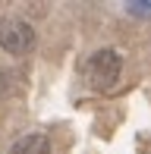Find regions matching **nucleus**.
<instances>
[{"label":"nucleus","instance_id":"1","mask_svg":"<svg viewBox=\"0 0 151 154\" xmlns=\"http://www.w3.org/2000/svg\"><path fill=\"white\" fill-rule=\"evenodd\" d=\"M120 69H123L120 54L110 51V47H101L88 57V79L98 91H110L116 85V79H120Z\"/></svg>","mask_w":151,"mask_h":154},{"label":"nucleus","instance_id":"2","mask_svg":"<svg viewBox=\"0 0 151 154\" xmlns=\"http://www.w3.org/2000/svg\"><path fill=\"white\" fill-rule=\"evenodd\" d=\"M0 47L6 54H29L35 47V29L16 16L0 19Z\"/></svg>","mask_w":151,"mask_h":154},{"label":"nucleus","instance_id":"3","mask_svg":"<svg viewBox=\"0 0 151 154\" xmlns=\"http://www.w3.org/2000/svg\"><path fill=\"white\" fill-rule=\"evenodd\" d=\"M10 154H51V142L41 132H29L10 148Z\"/></svg>","mask_w":151,"mask_h":154},{"label":"nucleus","instance_id":"4","mask_svg":"<svg viewBox=\"0 0 151 154\" xmlns=\"http://www.w3.org/2000/svg\"><path fill=\"white\" fill-rule=\"evenodd\" d=\"M129 10H142L145 16H151V3H129Z\"/></svg>","mask_w":151,"mask_h":154}]
</instances>
